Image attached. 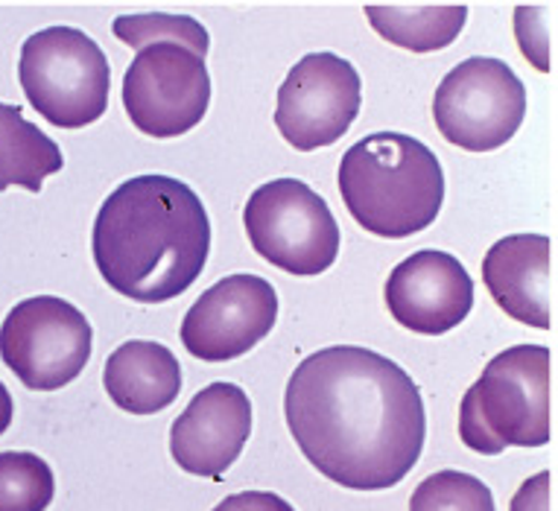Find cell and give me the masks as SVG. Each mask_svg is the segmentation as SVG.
<instances>
[{
  "label": "cell",
  "instance_id": "1",
  "mask_svg": "<svg viewBox=\"0 0 558 511\" xmlns=\"http://www.w3.org/2000/svg\"><path fill=\"white\" fill-rule=\"evenodd\" d=\"M287 427L322 476L351 491H384L410 476L427 438L418 386L368 348L333 345L290 377Z\"/></svg>",
  "mask_w": 558,
  "mask_h": 511
},
{
  "label": "cell",
  "instance_id": "2",
  "mask_svg": "<svg viewBox=\"0 0 558 511\" xmlns=\"http://www.w3.org/2000/svg\"><path fill=\"white\" fill-rule=\"evenodd\" d=\"M94 264L129 302L182 295L211 255V219L199 196L170 175L118 184L94 222Z\"/></svg>",
  "mask_w": 558,
  "mask_h": 511
},
{
  "label": "cell",
  "instance_id": "3",
  "mask_svg": "<svg viewBox=\"0 0 558 511\" xmlns=\"http://www.w3.org/2000/svg\"><path fill=\"white\" fill-rule=\"evenodd\" d=\"M339 193L360 229L375 238H412L430 229L445 205L436 153L398 132L360 137L339 161Z\"/></svg>",
  "mask_w": 558,
  "mask_h": 511
},
{
  "label": "cell",
  "instance_id": "4",
  "mask_svg": "<svg viewBox=\"0 0 558 511\" xmlns=\"http://www.w3.org/2000/svg\"><path fill=\"white\" fill-rule=\"evenodd\" d=\"M547 345H514L485 365L459 406V436L483 457L506 448H544L549 441Z\"/></svg>",
  "mask_w": 558,
  "mask_h": 511
},
{
  "label": "cell",
  "instance_id": "5",
  "mask_svg": "<svg viewBox=\"0 0 558 511\" xmlns=\"http://www.w3.org/2000/svg\"><path fill=\"white\" fill-rule=\"evenodd\" d=\"M21 88L29 106L59 129H83L109 109V59L76 27L38 29L21 47Z\"/></svg>",
  "mask_w": 558,
  "mask_h": 511
},
{
  "label": "cell",
  "instance_id": "6",
  "mask_svg": "<svg viewBox=\"0 0 558 511\" xmlns=\"http://www.w3.org/2000/svg\"><path fill=\"white\" fill-rule=\"evenodd\" d=\"M248 243L266 264L299 278L328 272L339 255V226L328 202L299 179L260 184L243 210Z\"/></svg>",
  "mask_w": 558,
  "mask_h": 511
},
{
  "label": "cell",
  "instance_id": "7",
  "mask_svg": "<svg viewBox=\"0 0 558 511\" xmlns=\"http://www.w3.org/2000/svg\"><path fill=\"white\" fill-rule=\"evenodd\" d=\"M526 114L521 76L500 59L471 56L441 80L433 120L448 144L468 153H492L518 135Z\"/></svg>",
  "mask_w": 558,
  "mask_h": 511
},
{
  "label": "cell",
  "instance_id": "8",
  "mask_svg": "<svg viewBox=\"0 0 558 511\" xmlns=\"http://www.w3.org/2000/svg\"><path fill=\"white\" fill-rule=\"evenodd\" d=\"M92 325L71 302L36 295L15 304L0 325V356L33 392H56L92 360Z\"/></svg>",
  "mask_w": 558,
  "mask_h": 511
},
{
  "label": "cell",
  "instance_id": "9",
  "mask_svg": "<svg viewBox=\"0 0 558 511\" xmlns=\"http://www.w3.org/2000/svg\"><path fill=\"white\" fill-rule=\"evenodd\" d=\"M123 106L132 126L149 137L191 132L211 106L205 59L170 41L141 47L123 76Z\"/></svg>",
  "mask_w": 558,
  "mask_h": 511
},
{
  "label": "cell",
  "instance_id": "10",
  "mask_svg": "<svg viewBox=\"0 0 558 511\" xmlns=\"http://www.w3.org/2000/svg\"><path fill=\"white\" fill-rule=\"evenodd\" d=\"M363 88L354 64L337 53H311L293 64L278 92L275 126L302 153L337 144L357 120Z\"/></svg>",
  "mask_w": 558,
  "mask_h": 511
},
{
  "label": "cell",
  "instance_id": "11",
  "mask_svg": "<svg viewBox=\"0 0 558 511\" xmlns=\"http://www.w3.org/2000/svg\"><path fill=\"white\" fill-rule=\"evenodd\" d=\"M278 321V292L257 275H229L193 302L182 321V345L205 363L248 354Z\"/></svg>",
  "mask_w": 558,
  "mask_h": 511
},
{
  "label": "cell",
  "instance_id": "12",
  "mask_svg": "<svg viewBox=\"0 0 558 511\" xmlns=\"http://www.w3.org/2000/svg\"><path fill=\"white\" fill-rule=\"evenodd\" d=\"M386 307L401 328L441 337L468 319L474 281L457 257L436 248L415 252L386 281Z\"/></svg>",
  "mask_w": 558,
  "mask_h": 511
},
{
  "label": "cell",
  "instance_id": "13",
  "mask_svg": "<svg viewBox=\"0 0 558 511\" xmlns=\"http://www.w3.org/2000/svg\"><path fill=\"white\" fill-rule=\"evenodd\" d=\"M252 433V401L234 384L205 386L173 421L170 453L193 476L220 479L246 448Z\"/></svg>",
  "mask_w": 558,
  "mask_h": 511
},
{
  "label": "cell",
  "instance_id": "14",
  "mask_svg": "<svg viewBox=\"0 0 558 511\" xmlns=\"http://www.w3.org/2000/svg\"><path fill=\"white\" fill-rule=\"evenodd\" d=\"M483 281L506 316L530 328H553V240L547 234L497 240L483 260Z\"/></svg>",
  "mask_w": 558,
  "mask_h": 511
},
{
  "label": "cell",
  "instance_id": "15",
  "mask_svg": "<svg viewBox=\"0 0 558 511\" xmlns=\"http://www.w3.org/2000/svg\"><path fill=\"white\" fill-rule=\"evenodd\" d=\"M106 392L129 415H156L182 392V365L167 345L132 339L106 360Z\"/></svg>",
  "mask_w": 558,
  "mask_h": 511
},
{
  "label": "cell",
  "instance_id": "16",
  "mask_svg": "<svg viewBox=\"0 0 558 511\" xmlns=\"http://www.w3.org/2000/svg\"><path fill=\"white\" fill-rule=\"evenodd\" d=\"M368 24L389 45L433 53L457 41L468 21L462 3H372L366 7Z\"/></svg>",
  "mask_w": 558,
  "mask_h": 511
},
{
  "label": "cell",
  "instance_id": "17",
  "mask_svg": "<svg viewBox=\"0 0 558 511\" xmlns=\"http://www.w3.org/2000/svg\"><path fill=\"white\" fill-rule=\"evenodd\" d=\"M64 167L62 149L36 123L24 120L19 106L0 102V191L24 187L38 193L47 175Z\"/></svg>",
  "mask_w": 558,
  "mask_h": 511
},
{
  "label": "cell",
  "instance_id": "18",
  "mask_svg": "<svg viewBox=\"0 0 558 511\" xmlns=\"http://www.w3.org/2000/svg\"><path fill=\"white\" fill-rule=\"evenodd\" d=\"M56 479L45 459L24 450L0 453V511H47Z\"/></svg>",
  "mask_w": 558,
  "mask_h": 511
},
{
  "label": "cell",
  "instance_id": "19",
  "mask_svg": "<svg viewBox=\"0 0 558 511\" xmlns=\"http://www.w3.org/2000/svg\"><path fill=\"white\" fill-rule=\"evenodd\" d=\"M111 33L123 45L135 47V50L147 45H158V41L182 45L196 56H202V59L211 50L208 29L202 27L199 21L187 19V15H161V12H153V15H120L111 24Z\"/></svg>",
  "mask_w": 558,
  "mask_h": 511
},
{
  "label": "cell",
  "instance_id": "20",
  "mask_svg": "<svg viewBox=\"0 0 558 511\" xmlns=\"http://www.w3.org/2000/svg\"><path fill=\"white\" fill-rule=\"evenodd\" d=\"M410 511H495V497L476 476L439 471L412 491Z\"/></svg>",
  "mask_w": 558,
  "mask_h": 511
},
{
  "label": "cell",
  "instance_id": "21",
  "mask_svg": "<svg viewBox=\"0 0 558 511\" xmlns=\"http://www.w3.org/2000/svg\"><path fill=\"white\" fill-rule=\"evenodd\" d=\"M547 7H518L514 12V36L521 41L523 56L541 73L549 71V45H553V21H541Z\"/></svg>",
  "mask_w": 558,
  "mask_h": 511
},
{
  "label": "cell",
  "instance_id": "22",
  "mask_svg": "<svg viewBox=\"0 0 558 511\" xmlns=\"http://www.w3.org/2000/svg\"><path fill=\"white\" fill-rule=\"evenodd\" d=\"M509 511H553V474L541 471L530 476L512 497Z\"/></svg>",
  "mask_w": 558,
  "mask_h": 511
},
{
  "label": "cell",
  "instance_id": "23",
  "mask_svg": "<svg viewBox=\"0 0 558 511\" xmlns=\"http://www.w3.org/2000/svg\"><path fill=\"white\" fill-rule=\"evenodd\" d=\"M214 511H295L287 500L272 491H240L231 494Z\"/></svg>",
  "mask_w": 558,
  "mask_h": 511
},
{
  "label": "cell",
  "instance_id": "24",
  "mask_svg": "<svg viewBox=\"0 0 558 511\" xmlns=\"http://www.w3.org/2000/svg\"><path fill=\"white\" fill-rule=\"evenodd\" d=\"M12 412H15V406H12V394L7 386L0 384V436L10 429L12 424Z\"/></svg>",
  "mask_w": 558,
  "mask_h": 511
}]
</instances>
